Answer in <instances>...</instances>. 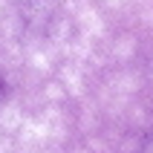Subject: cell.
I'll return each instance as SVG.
<instances>
[{"label": "cell", "mask_w": 153, "mask_h": 153, "mask_svg": "<svg viewBox=\"0 0 153 153\" xmlns=\"http://www.w3.org/2000/svg\"><path fill=\"white\" fill-rule=\"evenodd\" d=\"M139 153H153V130L145 136V142H142V150Z\"/></svg>", "instance_id": "obj_1"}, {"label": "cell", "mask_w": 153, "mask_h": 153, "mask_svg": "<svg viewBox=\"0 0 153 153\" xmlns=\"http://www.w3.org/2000/svg\"><path fill=\"white\" fill-rule=\"evenodd\" d=\"M3 98H6V84H3V75H0V104H3Z\"/></svg>", "instance_id": "obj_2"}]
</instances>
